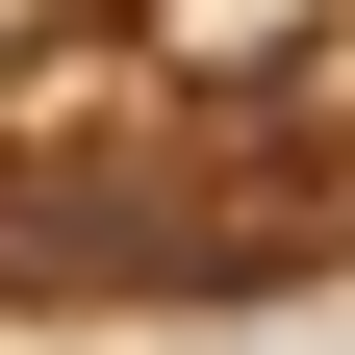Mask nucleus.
Listing matches in <instances>:
<instances>
[{"mask_svg":"<svg viewBox=\"0 0 355 355\" xmlns=\"http://www.w3.org/2000/svg\"><path fill=\"white\" fill-rule=\"evenodd\" d=\"M355 0H127V51L178 76V102H279V76H330Z\"/></svg>","mask_w":355,"mask_h":355,"instance_id":"1","label":"nucleus"}]
</instances>
